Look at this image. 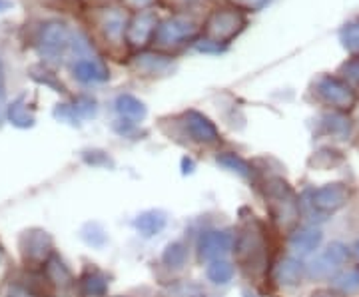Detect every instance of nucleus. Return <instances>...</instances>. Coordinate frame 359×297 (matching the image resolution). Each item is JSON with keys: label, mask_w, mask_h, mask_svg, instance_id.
Returning a JSON list of instances; mask_svg holds the SVG:
<instances>
[{"label": "nucleus", "mask_w": 359, "mask_h": 297, "mask_svg": "<svg viewBox=\"0 0 359 297\" xmlns=\"http://www.w3.org/2000/svg\"><path fill=\"white\" fill-rule=\"evenodd\" d=\"M116 110L132 122H138V120L146 118V106L138 98H134L132 94H120L116 98Z\"/></svg>", "instance_id": "obj_14"}, {"label": "nucleus", "mask_w": 359, "mask_h": 297, "mask_svg": "<svg viewBox=\"0 0 359 297\" xmlns=\"http://www.w3.org/2000/svg\"><path fill=\"white\" fill-rule=\"evenodd\" d=\"M335 287L341 289L344 293H351V291H358L359 289V268H351L341 275H337L335 279Z\"/></svg>", "instance_id": "obj_25"}, {"label": "nucleus", "mask_w": 359, "mask_h": 297, "mask_svg": "<svg viewBox=\"0 0 359 297\" xmlns=\"http://www.w3.org/2000/svg\"><path fill=\"white\" fill-rule=\"evenodd\" d=\"M174 4H192V2H196V0H172Z\"/></svg>", "instance_id": "obj_39"}, {"label": "nucleus", "mask_w": 359, "mask_h": 297, "mask_svg": "<svg viewBox=\"0 0 359 297\" xmlns=\"http://www.w3.org/2000/svg\"><path fill=\"white\" fill-rule=\"evenodd\" d=\"M311 297H337V296L332 293V291H316Z\"/></svg>", "instance_id": "obj_38"}, {"label": "nucleus", "mask_w": 359, "mask_h": 297, "mask_svg": "<svg viewBox=\"0 0 359 297\" xmlns=\"http://www.w3.org/2000/svg\"><path fill=\"white\" fill-rule=\"evenodd\" d=\"M344 72H346V76L349 80H355L359 82V58H353V60H349L344 64Z\"/></svg>", "instance_id": "obj_33"}, {"label": "nucleus", "mask_w": 359, "mask_h": 297, "mask_svg": "<svg viewBox=\"0 0 359 297\" xmlns=\"http://www.w3.org/2000/svg\"><path fill=\"white\" fill-rule=\"evenodd\" d=\"M4 106V78H2V66H0V112Z\"/></svg>", "instance_id": "obj_36"}, {"label": "nucleus", "mask_w": 359, "mask_h": 297, "mask_svg": "<svg viewBox=\"0 0 359 297\" xmlns=\"http://www.w3.org/2000/svg\"><path fill=\"white\" fill-rule=\"evenodd\" d=\"M8 118L16 128H32L34 126V116L28 112V106L25 104V96L16 98L8 106Z\"/></svg>", "instance_id": "obj_16"}, {"label": "nucleus", "mask_w": 359, "mask_h": 297, "mask_svg": "<svg viewBox=\"0 0 359 297\" xmlns=\"http://www.w3.org/2000/svg\"><path fill=\"white\" fill-rule=\"evenodd\" d=\"M236 258L244 265V268H262L259 263L268 258V249H266V237L262 232V226L256 223H248L244 230L238 235L236 242Z\"/></svg>", "instance_id": "obj_1"}, {"label": "nucleus", "mask_w": 359, "mask_h": 297, "mask_svg": "<svg viewBox=\"0 0 359 297\" xmlns=\"http://www.w3.org/2000/svg\"><path fill=\"white\" fill-rule=\"evenodd\" d=\"M50 247V237L42 232H32L26 235V256L28 258H39L42 259L46 256Z\"/></svg>", "instance_id": "obj_17"}, {"label": "nucleus", "mask_w": 359, "mask_h": 297, "mask_svg": "<svg viewBox=\"0 0 359 297\" xmlns=\"http://www.w3.org/2000/svg\"><path fill=\"white\" fill-rule=\"evenodd\" d=\"M134 226H136V230H138L142 235L150 237V235H154V233L164 230V226H166V216H164L162 212H144L142 216L136 218Z\"/></svg>", "instance_id": "obj_15"}, {"label": "nucleus", "mask_w": 359, "mask_h": 297, "mask_svg": "<svg viewBox=\"0 0 359 297\" xmlns=\"http://www.w3.org/2000/svg\"><path fill=\"white\" fill-rule=\"evenodd\" d=\"M13 8V2L11 0H0V13H6Z\"/></svg>", "instance_id": "obj_37"}, {"label": "nucleus", "mask_w": 359, "mask_h": 297, "mask_svg": "<svg viewBox=\"0 0 359 297\" xmlns=\"http://www.w3.org/2000/svg\"><path fill=\"white\" fill-rule=\"evenodd\" d=\"M349 200V188L346 184H327L311 194V204L320 214H334L346 206Z\"/></svg>", "instance_id": "obj_6"}, {"label": "nucleus", "mask_w": 359, "mask_h": 297, "mask_svg": "<svg viewBox=\"0 0 359 297\" xmlns=\"http://www.w3.org/2000/svg\"><path fill=\"white\" fill-rule=\"evenodd\" d=\"M218 164L226 166V168L231 170V172H238V174H240V176H244V178H248V176H250V166H248V162H245V160H242L240 156L222 154V156H218Z\"/></svg>", "instance_id": "obj_26"}, {"label": "nucleus", "mask_w": 359, "mask_h": 297, "mask_svg": "<svg viewBox=\"0 0 359 297\" xmlns=\"http://www.w3.org/2000/svg\"><path fill=\"white\" fill-rule=\"evenodd\" d=\"M184 126L186 132L190 134L194 142L198 144H216L219 140L218 128L214 126V122H210V118H205L204 114L190 110L184 114Z\"/></svg>", "instance_id": "obj_9"}, {"label": "nucleus", "mask_w": 359, "mask_h": 297, "mask_svg": "<svg viewBox=\"0 0 359 297\" xmlns=\"http://www.w3.org/2000/svg\"><path fill=\"white\" fill-rule=\"evenodd\" d=\"M72 108L76 110L78 116H82V118L96 116V110H98L96 100H94V98H90V96H78L76 100H74V106H72Z\"/></svg>", "instance_id": "obj_28"}, {"label": "nucleus", "mask_w": 359, "mask_h": 297, "mask_svg": "<svg viewBox=\"0 0 359 297\" xmlns=\"http://www.w3.org/2000/svg\"><path fill=\"white\" fill-rule=\"evenodd\" d=\"M36 46H39L40 56H44V60L60 62L66 48L70 46L68 26L60 20H48L40 28L39 36H36Z\"/></svg>", "instance_id": "obj_2"}, {"label": "nucleus", "mask_w": 359, "mask_h": 297, "mask_svg": "<svg viewBox=\"0 0 359 297\" xmlns=\"http://www.w3.org/2000/svg\"><path fill=\"white\" fill-rule=\"evenodd\" d=\"M200 258L218 259L231 247V235L224 232H205L200 237Z\"/></svg>", "instance_id": "obj_10"}, {"label": "nucleus", "mask_w": 359, "mask_h": 297, "mask_svg": "<svg viewBox=\"0 0 359 297\" xmlns=\"http://www.w3.org/2000/svg\"><path fill=\"white\" fill-rule=\"evenodd\" d=\"M158 30V16L154 11H142L132 20L126 28V40L130 46H144L156 36Z\"/></svg>", "instance_id": "obj_7"}, {"label": "nucleus", "mask_w": 359, "mask_h": 297, "mask_svg": "<svg viewBox=\"0 0 359 297\" xmlns=\"http://www.w3.org/2000/svg\"><path fill=\"white\" fill-rule=\"evenodd\" d=\"M74 76L80 82H106L110 78V72L104 64H100L98 60H88V58H82L74 64Z\"/></svg>", "instance_id": "obj_12"}, {"label": "nucleus", "mask_w": 359, "mask_h": 297, "mask_svg": "<svg viewBox=\"0 0 359 297\" xmlns=\"http://www.w3.org/2000/svg\"><path fill=\"white\" fill-rule=\"evenodd\" d=\"M290 244H292V247H294L299 256H308L313 249L320 247L321 232L320 230H311V228L302 230V232H295L292 235V240H290Z\"/></svg>", "instance_id": "obj_13"}, {"label": "nucleus", "mask_w": 359, "mask_h": 297, "mask_svg": "<svg viewBox=\"0 0 359 297\" xmlns=\"http://www.w3.org/2000/svg\"><path fill=\"white\" fill-rule=\"evenodd\" d=\"M54 116L60 118V120H65V122H68V124H78L76 110H74L72 106H68V104H60V106L54 110Z\"/></svg>", "instance_id": "obj_29"}, {"label": "nucleus", "mask_w": 359, "mask_h": 297, "mask_svg": "<svg viewBox=\"0 0 359 297\" xmlns=\"http://www.w3.org/2000/svg\"><path fill=\"white\" fill-rule=\"evenodd\" d=\"M231 275H233V268L228 261H224V259H214L208 265V277L214 284H228L231 279Z\"/></svg>", "instance_id": "obj_21"}, {"label": "nucleus", "mask_w": 359, "mask_h": 297, "mask_svg": "<svg viewBox=\"0 0 359 297\" xmlns=\"http://www.w3.org/2000/svg\"><path fill=\"white\" fill-rule=\"evenodd\" d=\"M316 92L323 102L335 108H351L358 100L355 92L351 90L344 80L334 76H321L316 82Z\"/></svg>", "instance_id": "obj_5"}, {"label": "nucleus", "mask_w": 359, "mask_h": 297, "mask_svg": "<svg viewBox=\"0 0 359 297\" xmlns=\"http://www.w3.org/2000/svg\"><path fill=\"white\" fill-rule=\"evenodd\" d=\"M196 48L200 52H212V54H219V52L226 50V44H219V42H214V40L205 39L200 40L198 44H196Z\"/></svg>", "instance_id": "obj_31"}, {"label": "nucleus", "mask_w": 359, "mask_h": 297, "mask_svg": "<svg viewBox=\"0 0 359 297\" xmlns=\"http://www.w3.org/2000/svg\"><path fill=\"white\" fill-rule=\"evenodd\" d=\"M347 258H349L347 247L344 244H337L335 242V244L327 247L320 258L309 265V275L311 277H327V275L337 272L346 263Z\"/></svg>", "instance_id": "obj_8"}, {"label": "nucleus", "mask_w": 359, "mask_h": 297, "mask_svg": "<svg viewBox=\"0 0 359 297\" xmlns=\"http://www.w3.org/2000/svg\"><path fill=\"white\" fill-rule=\"evenodd\" d=\"M238 8L242 11H252V13H257L262 8H266L269 4V0H231Z\"/></svg>", "instance_id": "obj_30"}, {"label": "nucleus", "mask_w": 359, "mask_h": 297, "mask_svg": "<svg viewBox=\"0 0 359 297\" xmlns=\"http://www.w3.org/2000/svg\"><path fill=\"white\" fill-rule=\"evenodd\" d=\"M198 34V25L188 16H170L156 30V42L162 48L180 46L186 40H192Z\"/></svg>", "instance_id": "obj_4"}, {"label": "nucleus", "mask_w": 359, "mask_h": 297, "mask_svg": "<svg viewBox=\"0 0 359 297\" xmlns=\"http://www.w3.org/2000/svg\"><path fill=\"white\" fill-rule=\"evenodd\" d=\"M355 254H358V256H359V242H358V244H355Z\"/></svg>", "instance_id": "obj_40"}, {"label": "nucleus", "mask_w": 359, "mask_h": 297, "mask_svg": "<svg viewBox=\"0 0 359 297\" xmlns=\"http://www.w3.org/2000/svg\"><path fill=\"white\" fill-rule=\"evenodd\" d=\"M84 291L88 293V296H104L106 293V277H104L102 273L94 272L90 273L88 277H84Z\"/></svg>", "instance_id": "obj_27"}, {"label": "nucleus", "mask_w": 359, "mask_h": 297, "mask_svg": "<svg viewBox=\"0 0 359 297\" xmlns=\"http://www.w3.org/2000/svg\"><path fill=\"white\" fill-rule=\"evenodd\" d=\"M112 128H114L120 136H130V134L134 132V122L128 120V118H122V120H116Z\"/></svg>", "instance_id": "obj_32"}, {"label": "nucleus", "mask_w": 359, "mask_h": 297, "mask_svg": "<svg viewBox=\"0 0 359 297\" xmlns=\"http://www.w3.org/2000/svg\"><path fill=\"white\" fill-rule=\"evenodd\" d=\"M339 40L346 50H349L351 54H359V20L344 26L339 30Z\"/></svg>", "instance_id": "obj_22"}, {"label": "nucleus", "mask_w": 359, "mask_h": 297, "mask_svg": "<svg viewBox=\"0 0 359 297\" xmlns=\"http://www.w3.org/2000/svg\"><path fill=\"white\" fill-rule=\"evenodd\" d=\"M152 2H154V0H124V4H126L128 8H134V11H138V13L146 11Z\"/></svg>", "instance_id": "obj_35"}, {"label": "nucleus", "mask_w": 359, "mask_h": 297, "mask_svg": "<svg viewBox=\"0 0 359 297\" xmlns=\"http://www.w3.org/2000/svg\"><path fill=\"white\" fill-rule=\"evenodd\" d=\"M186 258H188V249H186L184 244H180V242L170 244V246L166 247V251H164V256H162L164 263L170 265V268H180V265H184Z\"/></svg>", "instance_id": "obj_24"}, {"label": "nucleus", "mask_w": 359, "mask_h": 297, "mask_svg": "<svg viewBox=\"0 0 359 297\" xmlns=\"http://www.w3.org/2000/svg\"><path fill=\"white\" fill-rule=\"evenodd\" d=\"M126 18H124V13L122 11H116V8H110L102 14L100 18V30H102L104 39L112 44H118L122 42L124 34H126Z\"/></svg>", "instance_id": "obj_11"}, {"label": "nucleus", "mask_w": 359, "mask_h": 297, "mask_svg": "<svg viewBox=\"0 0 359 297\" xmlns=\"http://www.w3.org/2000/svg\"><path fill=\"white\" fill-rule=\"evenodd\" d=\"M90 154L92 156L84 154V160H86L88 164H94V166H96V164H100V162L106 164V166H108V164H112V162H110V158H108V156H104L102 152H90Z\"/></svg>", "instance_id": "obj_34"}, {"label": "nucleus", "mask_w": 359, "mask_h": 297, "mask_svg": "<svg viewBox=\"0 0 359 297\" xmlns=\"http://www.w3.org/2000/svg\"><path fill=\"white\" fill-rule=\"evenodd\" d=\"M30 76L34 78L39 84L48 86L54 92H65V84L56 78V74H52L50 70H46L44 66H32L30 68Z\"/></svg>", "instance_id": "obj_23"}, {"label": "nucleus", "mask_w": 359, "mask_h": 297, "mask_svg": "<svg viewBox=\"0 0 359 297\" xmlns=\"http://www.w3.org/2000/svg\"><path fill=\"white\" fill-rule=\"evenodd\" d=\"M136 68L142 72H148V74H156V72H162L170 66V58L162 56V54H142L136 58Z\"/></svg>", "instance_id": "obj_18"}, {"label": "nucleus", "mask_w": 359, "mask_h": 297, "mask_svg": "<svg viewBox=\"0 0 359 297\" xmlns=\"http://www.w3.org/2000/svg\"><path fill=\"white\" fill-rule=\"evenodd\" d=\"M245 26L244 14L240 11H216L205 22V39L228 44L233 36H238Z\"/></svg>", "instance_id": "obj_3"}, {"label": "nucleus", "mask_w": 359, "mask_h": 297, "mask_svg": "<svg viewBox=\"0 0 359 297\" xmlns=\"http://www.w3.org/2000/svg\"><path fill=\"white\" fill-rule=\"evenodd\" d=\"M302 277H304V265L299 263V259H283V263L280 265V282L283 285H297Z\"/></svg>", "instance_id": "obj_19"}, {"label": "nucleus", "mask_w": 359, "mask_h": 297, "mask_svg": "<svg viewBox=\"0 0 359 297\" xmlns=\"http://www.w3.org/2000/svg\"><path fill=\"white\" fill-rule=\"evenodd\" d=\"M323 120H325L323 126H325V130H327L332 136H337V138H346V136H349V132H351V122H349V118H346L344 114L334 112V114H327Z\"/></svg>", "instance_id": "obj_20"}]
</instances>
